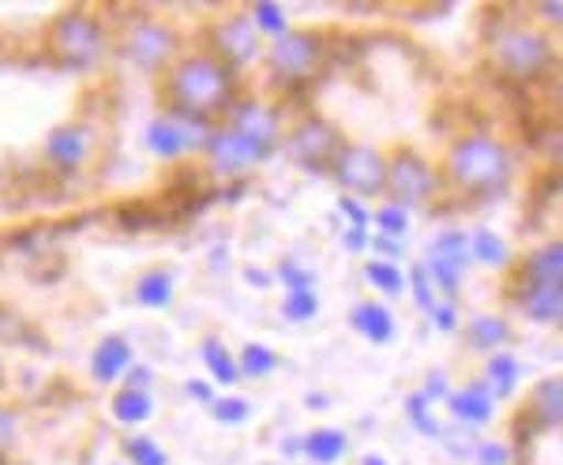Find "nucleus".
<instances>
[{
    "instance_id": "1",
    "label": "nucleus",
    "mask_w": 563,
    "mask_h": 465,
    "mask_svg": "<svg viewBox=\"0 0 563 465\" xmlns=\"http://www.w3.org/2000/svg\"><path fill=\"white\" fill-rule=\"evenodd\" d=\"M169 102L177 113L211 121L233 109V68L218 57H185L169 71Z\"/></svg>"
},
{
    "instance_id": "2",
    "label": "nucleus",
    "mask_w": 563,
    "mask_h": 465,
    "mask_svg": "<svg viewBox=\"0 0 563 465\" xmlns=\"http://www.w3.org/2000/svg\"><path fill=\"white\" fill-rule=\"evenodd\" d=\"M448 177L470 196H499L511 180V154L488 135H466L448 154Z\"/></svg>"
},
{
    "instance_id": "3",
    "label": "nucleus",
    "mask_w": 563,
    "mask_h": 465,
    "mask_svg": "<svg viewBox=\"0 0 563 465\" xmlns=\"http://www.w3.org/2000/svg\"><path fill=\"white\" fill-rule=\"evenodd\" d=\"M488 53H493L496 68L511 79H538L556 60L549 34L530 31V26H496Z\"/></svg>"
},
{
    "instance_id": "4",
    "label": "nucleus",
    "mask_w": 563,
    "mask_h": 465,
    "mask_svg": "<svg viewBox=\"0 0 563 465\" xmlns=\"http://www.w3.org/2000/svg\"><path fill=\"white\" fill-rule=\"evenodd\" d=\"M49 49L65 68H90V64H98V57H102V49H106L102 23L90 20L87 12L60 15L49 31Z\"/></svg>"
},
{
    "instance_id": "5",
    "label": "nucleus",
    "mask_w": 563,
    "mask_h": 465,
    "mask_svg": "<svg viewBox=\"0 0 563 465\" xmlns=\"http://www.w3.org/2000/svg\"><path fill=\"white\" fill-rule=\"evenodd\" d=\"M327 60L323 38L308 31H286L271 49V71L282 84H308V79L320 76Z\"/></svg>"
},
{
    "instance_id": "6",
    "label": "nucleus",
    "mask_w": 563,
    "mask_h": 465,
    "mask_svg": "<svg viewBox=\"0 0 563 465\" xmlns=\"http://www.w3.org/2000/svg\"><path fill=\"white\" fill-rule=\"evenodd\" d=\"M387 191L395 196L398 207L410 211V207H421V203H429V199H435L440 177H435V169L417 151H398L395 158L387 162Z\"/></svg>"
},
{
    "instance_id": "7",
    "label": "nucleus",
    "mask_w": 563,
    "mask_h": 465,
    "mask_svg": "<svg viewBox=\"0 0 563 465\" xmlns=\"http://www.w3.org/2000/svg\"><path fill=\"white\" fill-rule=\"evenodd\" d=\"M286 154L297 166L323 173V169H331L334 158L342 154V135H339V128L327 124L323 117H305V121L289 132Z\"/></svg>"
},
{
    "instance_id": "8",
    "label": "nucleus",
    "mask_w": 563,
    "mask_h": 465,
    "mask_svg": "<svg viewBox=\"0 0 563 465\" xmlns=\"http://www.w3.org/2000/svg\"><path fill=\"white\" fill-rule=\"evenodd\" d=\"M207 140H211V124L199 121V117L177 113V109L166 117H154L147 128V147L158 158H180V154L203 151Z\"/></svg>"
},
{
    "instance_id": "9",
    "label": "nucleus",
    "mask_w": 563,
    "mask_h": 465,
    "mask_svg": "<svg viewBox=\"0 0 563 465\" xmlns=\"http://www.w3.org/2000/svg\"><path fill=\"white\" fill-rule=\"evenodd\" d=\"M331 173L353 199L387 191V158L379 151H372V147H342V154L334 158Z\"/></svg>"
},
{
    "instance_id": "10",
    "label": "nucleus",
    "mask_w": 563,
    "mask_h": 465,
    "mask_svg": "<svg viewBox=\"0 0 563 465\" xmlns=\"http://www.w3.org/2000/svg\"><path fill=\"white\" fill-rule=\"evenodd\" d=\"M177 53V34L174 26L158 23V20H140L129 26V34H124V57L132 64H140V68H162V64H169Z\"/></svg>"
},
{
    "instance_id": "11",
    "label": "nucleus",
    "mask_w": 563,
    "mask_h": 465,
    "mask_svg": "<svg viewBox=\"0 0 563 465\" xmlns=\"http://www.w3.org/2000/svg\"><path fill=\"white\" fill-rule=\"evenodd\" d=\"M470 263V236L466 233H440L432 241L429 248V263H424V270H429L432 286H440L443 294H459V281H462V270H466Z\"/></svg>"
},
{
    "instance_id": "12",
    "label": "nucleus",
    "mask_w": 563,
    "mask_h": 465,
    "mask_svg": "<svg viewBox=\"0 0 563 465\" xmlns=\"http://www.w3.org/2000/svg\"><path fill=\"white\" fill-rule=\"evenodd\" d=\"M203 151L211 154L214 169H222V173H249V169H256L260 162L271 158L267 147H260L256 140H249V135L233 132V128L211 132V140H207Z\"/></svg>"
},
{
    "instance_id": "13",
    "label": "nucleus",
    "mask_w": 563,
    "mask_h": 465,
    "mask_svg": "<svg viewBox=\"0 0 563 465\" xmlns=\"http://www.w3.org/2000/svg\"><path fill=\"white\" fill-rule=\"evenodd\" d=\"M211 42H214L218 60H222L225 68H238V64H252V60H256V53H260L256 26H252L249 15H233V20L214 23Z\"/></svg>"
},
{
    "instance_id": "14",
    "label": "nucleus",
    "mask_w": 563,
    "mask_h": 465,
    "mask_svg": "<svg viewBox=\"0 0 563 465\" xmlns=\"http://www.w3.org/2000/svg\"><path fill=\"white\" fill-rule=\"evenodd\" d=\"M90 147H95V140H90V132L84 124H65L45 140V158L57 169L76 173L90 158Z\"/></svg>"
},
{
    "instance_id": "15",
    "label": "nucleus",
    "mask_w": 563,
    "mask_h": 465,
    "mask_svg": "<svg viewBox=\"0 0 563 465\" xmlns=\"http://www.w3.org/2000/svg\"><path fill=\"white\" fill-rule=\"evenodd\" d=\"M230 113H233L230 117L233 132L249 135V140H256L260 147L275 151V143H278V113L275 109L263 106V102H241V106H233Z\"/></svg>"
},
{
    "instance_id": "16",
    "label": "nucleus",
    "mask_w": 563,
    "mask_h": 465,
    "mask_svg": "<svg viewBox=\"0 0 563 465\" xmlns=\"http://www.w3.org/2000/svg\"><path fill=\"white\" fill-rule=\"evenodd\" d=\"M515 305L522 308V315L556 326L563 319V286H522L515 294Z\"/></svg>"
},
{
    "instance_id": "17",
    "label": "nucleus",
    "mask_w": 563,
    "mask_h": 465,
    "mask_svg": "<svg viewBox=\"0 0 563 465\" xmlns=\"http://www.w3.org/2000/svg\"><path fill=\"white\" fill-rule=\"evenodd\" d=\"M135 364V353L132 345L121 339V334H109L106 342H98L95 357H90V376L98 383H113L121 372H129Z\"/></svg>"
},
{
    "instance_id": "18",
    "label": "nucleus",
    "mask_w": 563,
    "mask_h": 465,
    "mask_svg": "<svg viewBox=\"0 0 563 465\" xmlns=\"http://www.w3.org/2000/svg\"><path fill=\"white\" fill-rule=\"evenodd\" d=\"M451 402V413H455V421L477 428V424H488L493 421V395H488L485 383H470V387L455 390V395H448Z\"/></svg>"
},
{
    "instance_id": "19",
    "label": "nucleus",
    "mask_w": 563,
    "mask_h": 465,
    "mask_svg": "<svg viewBox=\"0 0 563 465\" xmlns=\"http://www.w3.org/2000/svg\"><path fill=\"white\" fill-rule=\"evenodd\" d=\"M522 286H563V244L552 241L538 248L522 267Z\"/></svg>"
},
{
    "instance_id": "20",
    "label": "nucleus",
    "mask_w": 563,
    "mask_h": 465,
    "mask_svg": "<svg viewBox=\"0 0 563 465\" xmlns=\"http://www.w3.org/2000/svg\"><path fill=\"white\" fill-rule=\"evenodd\" d=\"M350 323H353V331L361 334V339H368V342H390L395 339V319H390V312L384 305H376V300H365V305H357L350 312Z\"/></svg>"
},
{
    "instance_id": "21",
    "label": "nucleus",
    "mask_w": 563,
    "mask_h": 465,
    "mask_svg": "<svg viewBox=\"0 0 563 465\" xmlns=\"http://www.w3.org/2000/svg\"><path fill=\"white\" fill-rule=\"evenodd\" d=\"M346 432H339V428H316V432H308L301 440V451L308 454V462L316 465H334L342 462V454H346Z\"/></svg>"
},
{
    "instance_id": "22",
    "label": "nucleus",
    "mask_w": 563,
    "mask_h": 465,
    "mask_svg": "<svg viewBox=\"0 0 563 465\" xmlns=\"http://www.w3.org/2000/svg\"><path fill=\"white\" fill-rule=\"evenodd\" d=\"M526 417H530V421L538 424V428H556V424H560V417H563V390H560V379H544V383H538V390H533Z\"/></svg>"
},
{
    "instance_id": "23",
    "label": "nucleus",
    "mask_w": 563,
    "mask_h": 465,
    "mask_svg": "<svg viewBox=\"0 0 563 465\" xmlns=\"http://www.w3.org/2000/svg\"><path fill=\"white\" fill-rule=\"evenodd\" d=\"M470 334V345L474 350H485V353H496L499 345L511 342V326H507V319L499 315H474V323L466 326Z\"/></svg>"
},
{
    "instance_id": "24",
    "label": "nucleus",
    "mask_w": 563,
    "mask_h": 465,
    "mask_svg": "<svg viewBox=\"0 0 563 465\" xmlns=\"http://www.w3.org/2000/svg\"><path fill=\"white\" fill-rule=\"evenodd\" d=\"M519 376H522V364L511 357V353H493L485 364V379H488V395L496 398H507L515 387H519Z\"/></svg>"
},
{
    "instance_id": "25",
    "label": "nucleus",
    "mask_w": 563,
    "mask_h": 465,
    "mask_svg": "<svg viewBox=\"0 0 563 465\" xmlns=\"http://www.w3.org/2000/svg\"><path fill=\"white\" fill-rule=\"evenodd\" d=\"M151 413H154V398L147 390L124 387L121 395L113 398V417L121 424H143V421H151Z\"/></svg>"
},
{
    "instance_id": "26",
    "label": "nucleus",
    "mask_w": 563,
    "mask_h": 465,
    "mask_svg": "<svg viewBox=\"0 0 563 465\" xmlns=\"http://www.w3.org/2000/svg\"><path fill=\"white\" fill-rule=\"evenodd\" d=\"M135 300L143 308H169V300H174V275L169 270H147L140 278V286H135Z\"/></svg>"
},
{
    "instance_id": "27",
    "label": "nucleus",
    "mask_w": 563,
    "mask_h": 465,
    "mask_svg": "<svg viewBox=\"0 0 563 465\" xmlns=\"http://www.w3.org/2000/svg\"><path fill=\"white\" fill-rule=\"evenodd\" d=\"M203 364H207V372L222 383V387H233V383L241 379V372H238V361L230 357V350H225L218 339H207L203 342Z\"/></svg>"
},
{
    "instance_id": "28",
    "label": "nucleus",
    "mask_w": 563,
    "mask_h": 465,
    "mask_svg": "<svg viewBox=\"0 0 563 465\" xmlns=\"http://www.w3.org/2000/svg\"><path fill=\"white\" fill-rule=\"evenodd\" d=\"M278 364L282 361H278L275 350H267V345L252 342V345H244V350H241L238 372H241V376H249V379H263V376H271V372H275Z\"/></svg>"
},
{
    "instance_id": "29",
    "label": "nucleus",
    "mask_w": 563,
    "mask_h": 465,
    "mask_svg": "<svg viewBox=\"0 0 563 465\" xmlns=\"http://www.w3.org/2000/svg\"><path fill=\"white\" fill-rule=\"evenodd\" d=\"M365 278H368V286H376L379 294H387V297L406 294V275H402V267H398V263L372 259L365 267Z\"/></svg>"
},
{
    "instance_id": "30",
    "label": "nucleus",
    "mask_w": 563,
    "mask_h": 465,
    "mask_svg": "<svg viewBox=\"0 0 563 465\" xmlns=\"http://www.w3.org/2000/svg\"><path fill=\"white\" fill-rule=\"evenodd\" d=\"M507 244L504 236L488 233V230H477L474 236H470V259H481L485 267H504L507 263Z\"/></svg>"
},
{
    "instance_id": "31",
    "label": "nucleus",
    "mask_w": 563,
    "mask_h": 465,
    "mask_svg": "<svg viewBox=\"0 0 563 465\" xmlns=\"http://www.w3.org/2000/svg\"><path fill=\"white\" fill-rule=\"evenodd\" d=\"M316 312H320V297H316V289H301V294H286L282 300V315L289 319V323H308Z\"/></svg>"
},
{
    "instance_id": "32",
    "label": "nucleus",
    "mask_w": 563,
    "mask_h": 465,
    "mask_svg": "<svg viewBox=\"0 0 563 465\" xmlns=\"http://www.w3.org/2000/svg\"><path fill=\"white\" fill-rule=\"evenodd\" d=\"M124 454H129V465H166V451L154 440H147V435L124 440Z\"/></svg>"
},
{
    "instance_id": "33",
    "label": "nucleus",
    "mask_w": 563,
    "mask_h": 465,
    "mask_svg": "<svg viewBox=\"0 0 563 465\" xmlns=\"http://www.w3.org/2000/svg\"><path fill=\"white\" fill-rule=\"evenodd\" d=\"M252 26H256L260 34L282 38V34H286V12H282L278 4H252Z\"/></svg>"
},
{
    "instance_id": "34",
    "label": "nucleus",
    "mask_w": 563,
    "mask_h": 465,
    "mask_svg": "<svg viewBox=\"0 0 563 465\" xmlns=\"http://www.w3.org/2000/svg\"><path fill=\"white\" fill-rule=\"evenodd\" d=\"M214 421L218 424H244L252 417V402L249 398H214Z\"/></svg>"
},
{
    "instance_id": "35",
    "label": "nucleus",
    "mask_w": 563,
    "mask_h": 465,
    "mask_svg": "<svg viewBox=\"0 0 563 465\" xmlns=\"http://www.w3.org/2000/svg\"><path fill=\"white\" fill-rule=\"evenodd\" d=\"M278 281L289 289V294H301V289L316 286V270L301 267V263H294V259H286V263H278Z\"/></svg>"
},
{
    "instance_id": "36",
    "label": "nucleus",
    "mask_w": 563,
    "mask_h": 465,
    "mask_svg": "<svg viewBox=\"0 0 563 465\" xmlns=\"http://www.w3.org/2000/svg\"><path fill=\"white\" fill-rule=\"evenodd\" d=\"M376 225H379V233H384V236H398V241H402V236L410 233V211H406V207H398V203H390V207H384V211L376 214Z\"/></svg>"
},
{
    "instance_id": "37",
    "label": "nucleus",
    "mask_w": 563,
    "mask_h": 465,
    "mask_svg": "<svg viewBox=\"0 0 563 465\" xmlns=\"http://www.w3.org/2000/svg\"><path fill=\"white\" fill-rule=\"evenodd\" d=\"M410 289H413L417 308H421V312H429V315H432V308L440 305V300H435V286H432L429 270H424V267H413V270H410Z\"/></svg>"
},
{
    "instance_id": "38",
    "label": "nucleus",
    "mask_w": 563,
    "mask_h": 465,
    "mask_svg": "<svg viewBox=\"0 0 563 465\" xmlns=\"http://www.w3.org/2000/svg\"><path fill=\"white\" fill-rule=\"evenodd\" d=\"M406 413H410V421L417 432H424V435H440V424H435V417H432V406L424 402L421 395H413L410 402H406Z\"/></svg>"
},
{
    "instance_id": "39",
    "label": "nucleus",
    "mask_w": 563,
    "mask_h": 465,
    "mask_svg": "<svg viewBox=\"0 0 563 465\" xmlns=\"http://www.w3.org/2000/svg\"><path fill=\"white\" fill-rule=\"evenodd\" d=\"M339 211L350 218L353 230H368V207H361V199L342 196V199H339Z\"/></svg>"
},
{
    "instance_id": "40",
    "label": "nucleus",
    "mask_w": 563,
    "mask_h": 465,
    "mask_svg": "<svg viewBox=\"0 0 563 465\" xmlns=\"http://www.w3.org/2000/svg\"><path fill=\"white\" fill-rule=\"evenodd\" d=\"M372 248H376L379 255H384L387 263H398L402 259V241H398V236H372Z\"/></svg>"
},
{
    "instance_id": "41",
    "label": "nucleus",
    "mask_w": 563,
    "mask_h": 465,
    "mask_svg": "<svg viewBox=\"0 0 563 465\" xmlns=\"http://www.w3.org/2000/svg\"><path fill=\"white\" fill-rule=\"evenodd\" d=\"M477 462L481 465H507V462H511V454H507L499 443H481L477 446Z\"/></svg>"
},
{
    "instance_id": "42",
    "label": "nucleus",
    "mask_w": 563,
    "mask_h": 465,
    "mask_svg": "<svg viewBox=\"0 0 563 465\" xmlns=\"http://www.w3.org/2000/svg\"><path fill=\"white\" fill-rule=\"evenodd\" d=\"M421 398L424 402H432V398H448V376H443V372H432V376L424 379Z\"/></svg>"
},
{
    "instance_id": "43",
    "label": "nucleus",
    "mask_w": 563,
    "mask_h": 465,
    "mask_svg": "<svg viewBox=\"0 0 563 465\" xmlns=\"http://www.w3.org/2000/svg\"><path fill=\"white\" fill-rule=\"evenodd\" d=\"M432 319H435V326H440V331H455V308H451V305H435Z\"/></svg>"
},
{
    "instance_id": "44",
    "label": "nucleus",
    "mask_w": 563,
    "mask_h": 465,
    "mask_svg": "<svg viewBox=\"0 0 563 465\" xmlns=\"http://www.w3.org/2000/svg\"><path fill=\"white\" fill-rule=\"evenodd\" d=\"M185 395H188V398H196V402H214L211 383H203V379H192V383H188Z\"/></svg>"
},
{
    "instance_id": "45",
    "label": "nucleus",
    "mask_w": 563,
    "mask_h": 465,
    "mask_svg": "<svg viewBox=\"0 0 563 465\" xmlns=\"http://www.w3.org/2000/svg\"><path fill=\"white\" fill-rule=\"evenodd\" d=\"M342 244H346L350 252H365L368 248V230H353L350 225V230L342 233Z\"/></svg>"
},
{
    "instance_id": "46",
    "label": "nucleus",
    "mask_w": 563,
    "mask_h": 465,
    "mask_svg": "<svg viewBox=\"0 0 563 465\" xmlns=\"http://www.w3.org/2000/svg\"><path fill=\"white\" fill-rule=\"evenodd\" d=\"M15 435V421H12V413H4V409H0V451H4V443L12 440Z\"/></svg>"
},
{
    "instance_id": "47",
    "label": "nucleus",
    "mask_w": 563,
    "mask_h": 465,
    "mask_svg": "<svg viewBox=\"0 0 563 465\" xmlns=\"http://www.w3.org/2000/svg\"><path fill=\"white\" fill-rule=\"evenodd\" d=\"M147 383H151V368H129V387L147 390Z\"/></svg>"
},
{
    "instance_id": "48",
    "label": "nucleus",
    "mask_w": 563,
    "mask_h": 465,
    "mask_svg": "<svg viewBox=\"0 0 563 465\" xmlns=\"http://www.w3.org/2000/svg\"><path fill=\"white\" fill-rule=\"evenodd\" d=\"M538 12H541L552 26H560V23H563V4H538Z\"/></svg>"
},
{
    "instance_id": "49",
    "label": "nucleus",
    "mask_w": 563,
    "mask_h": 465,
    "mask_svg": "<svg viewBox=\"0 0 563 465\" xmlns=\"http://www.w3.org/2000/svg\"><path fill=\"white\" fill-rule=\"evenodd\" d=\"M244 281H252V286H267V275H260V270H244Z\"/></svg>"
},
{
    "instance_id": "50",
    "label": "nucleus",
    "mask_w": 563,
    "mask_h": 465,
    "mask_svg": "<svg viewBox=\"0 0 563 465\" xmlns=\"http://www.w3.org/2000/svg\"><path fill=\"white\" fill-rule=\"evenodd\" d=\"M297 451H301V440H286V443H282V454H297Z\"/></svg>"
},
{
    "instance_id": "51",
    "label": "nucleus",
    "mask_w": 563,
    "mask_h": 465,
    "mask_svg": "<svg viewBox=\"0 0 563 465\" xmlns=\"http://www.w3.org/2000/svg\"><path fill=\"white\" fill-rule=\"evenodd\" d=\"M361 465H387L384 458H379V454H368V458L365 462H361Z\"/></svg>"
},
{
    "instance_id": "52",
    "label": "nucleus",
    "mask_w": 563,
    "mask_h": 465,
    "mask_svg": "<svg viewBox=\"0 0 563 465\" xmlns=\"http://www.w3.org/2000/svg\"><path fill=\"white\" fill-rule=\"evenodd\" d=\"M0 465H8V458H4V451H0Z\"/></svg>"
},
{
    "instance_id": "53",
    "label": "nucleus",
    "mask_w": 563,
    "mask_h": 465,
    "mask_svg": "<svg viewBox=\"0 0 563 465\" xmlns=\"http://www.w3.org/2000/svg\"><path fill=\"white\" fill-rule=\"evenodd\" d=\"M0 188H4V173H0Z\"/></svg>"
},
{
    "instance_id": "54",
    "label": "nucleus",
    "mask_w": 563,
    "mask_h": 465,
    "mask_svg": "<svg viewBox=\"0 0 563 465\" xmlns=\"http://www.w3.org/2000/svg\"><path fill=\"white\" fill-rule=\"evenodd\" d=\"M0 383H4V376H0Z\"/></svg>"
}]
</instances>
